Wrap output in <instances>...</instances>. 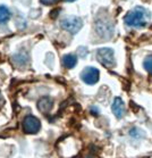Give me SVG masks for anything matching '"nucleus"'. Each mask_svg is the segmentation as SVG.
Here are the masks:
<instances>
[{"mask_svg":"<svg viewBox=\"0 0 152 158\" xmlns=\"http://www.w3.org/2000/svg\"><path fill=\"white\" fill-rule=\"evenodd\" d=\"M10 19V11L6 6H0V24L7 23Z\"/></svg>","mask_w":152,"mask_h":158,"instance_id":"10","label":"nucleus"},{"mask_svg":"<svg viewBox=\"0 0 152 158\" xmlns=\"http://www.w3.org/2000/svg\"><path fill=\"white\" fill-rule=\"evenodd\" d=\"M97 59L107 69H111L116 65L115 52L111 48H100L97 50Z\"/></svg>","mask_w":152,"mask_h":158,"instance_id":"2","label":"nucleus"},{"mask_svg":"<svg viewBox=\"0 0 152 158\" xmlns=\"http://www.w3.org/2000/svg\"><path fill=\"white\" fill-rule=\"evenodd\" d=\"M77 64V56L73 54H67L62 57V65L66 69H73L75 67V65Z\"/></svg>","mask_w":152,"mask_h":158,"instance_id":"9","label":"nucleus"},{"mask_svg":"<svg viewBox=\"0 0 152 158\" xmlns=\"http://www.w3.org/2000/svg\"><path fill=\"white\" fill-rule=\"evenodd\" d=\"M60 26L70 34H76L83 27V21L82 18L77 16H67L64 19H62Z\"/></svg>","mask_w":152,"mask_h":158,"instance_id":"3","label":"nucleus"},{"mask_svg":"<svg viewBox=\"0 0 152 158\" xmlns=\"http://www.w3.org/2000/svg\"><path fill=\"white\" fill-rule=\"evenodd\" d=\"M111 110L117 118H122L125 115V105H124V101L122 100V98L116 97L114 99L111 105Z\"/></svg>","mask_w":152,"mask_h":158,"instance_id":"7","label":"nucleus"},{"mask_svg":"<svg viewBox=\"0 0 152 158\" xmlns=\"http://www.w3.org/2000/svg\"><path fill=\"white\" fill-rule=\"evenodd\" d=\"M151 14L143 7H135L125 15L124 22L127 26L132 27H143L148 24Z\"/></svg>","mask_w":152,"mask_h":158,"instance_id":"1","label":"nucleus"},{"mask_svg":"<svg viewBox=\"0 0 152 158\" xmlns=\"http://www.w3.org/2000/svg\"><path fill=\"white\" fill-rule=\"evenodd\" d=\"M52 106H54V102H52V99L49 97H43L41 98L39 102H38V108L40 109L43 114L46 113H49V111L52 109Z\"/></svg>","mask_w":152,"mask_h":158,"instance_id":"8","label":"nucleus"},{"mask_svg":"<svg viewBox=\"0 0 152 158\" xmlns=\"http://www.w3.org/2000/svg\"><path fill=\"white\" fill-rule=\"evenodd\" d=\"M66 2H74V1H75V0H65Z\"/></svg>","mask_w":152,"mask_h":158,"instance_id":"13","label":"nucleus"},{"mask_svg":"<svg viewBox=\"0 0 152 158\" xmlns=\"http://www.w3.org/2000/svg\"><path fill=\"white\" fill-rule=\"evenodd\" d=\"M40 1L43 5H46V6H50V5L56 4V2H57V1H59V0H40Z\"/></svg>","mask_w":152,"mask_h":158,"instance_id":"12","label":"nucleus"},{"mask_svg":"<svg viewBox=\"0 0 152 158\" xmlns=\"http://www.w3.org/2000/svg\"><path fill=\"white\" fill-rule=\"evenodd\" d=\"M81 79L84 83H86L89 85H93L100 79V72H99L98 69L89 66V67H85L81 72Z\"/></svg>","mask_w":152,"mask_h":158,"instance_id":"5","label":"nucleus"},{"mask_svg":"<svg viewBox=\"0 0 152 158\" xmlns=\"http://www.w3.org/2000/svg\"><path fill=\"white\" fill-rule=\"evenodd\" d=\"M143 67L146 72L152 76V55L150 56H146L143 60Z\"/></svg>","mask_w":152,"mask_h":158,"instance_id":"11","label":"nucleus"},{"mask_svg":"<svg viewBox=\"0 0 152 158\" xmlns=\"http://www.w3.org/2000/svg\"><path fill=\"white\" fill-rule=\"evenodd\" d=\"M41 129V123L40 119L35 117V116L29 115L26 116L24 121H23V130L24 132L27 134H35L40 131Z\"/></svg>","mask_w":152,"mask_h":158,"instance_id":"6","label":"nucleus"},{"mask_svg":"<svg viewBox=\"0 0 152 158\" xmlns=\"http://www.w3.org/2000/svg\"><path fill=\"white\" fill-rule=\"evenodd\" d=\"M95 30L100 36L102 38H111L115 32V27L112 25V23L108 19H98L95 22Z\"/></svg>","mask_w":152,"mask_h":158,"instance_id":"4","label":"nucleus"}]
</instances>
